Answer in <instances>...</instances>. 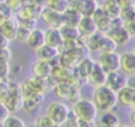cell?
Returning a JSON list of instances; mask_svg holds the SVG:
<instances>
[{
  "instance_id": "obj_1",
  "label": "cell",
  "mask_w": 135,
  "mask_h": 127,
  "mask_svg": "<svg viewBox=\"0 0 135 127\" xmlns=\"http://www.w3.org/2000/svg\"><path fill=\"white\" fill-rule=\"evenodd\" d=\"M117 102V93L115 91H113L105 85L96 87L93 94V103L98 110H101L103 112L112 111Z\"/></svg>"
},
{
  "instance_id": "obj_2",
  "label": "cell",
  "mask_w": 135,
  "mask_h": 127,
  "mask_svg": "<svg viewBox=\"0 0 135 127\" xmlns=\"http://www.w3.org/2000/svg\"><path fill=\"white\" fill-rule=\"evenodd\" d=\"M73 112L80 121L94 122L97 117L98 109L96 108L93 101L88 99H80L77 103L74 104Z\"/></svg>"
},
{
  "instance_id": "obj_3",
  "label": "cell",
  "mask_w": 135,
  "mask_h": 127,
  "mask_svg": "<svg viewBox=\"0 0 135 127\" xmlns=\"http://www.w3.org/2000/svg\"><path fill=\"white\" fill-rule=\"evenodd\" d=\"M4 105L8 111H18L23 106V97L20 85L16 83H8V96L4 101Z\"/></svg>"
},
{
  "instance_id": "obj_4",
  "label": "cell",
  "mask_w": 135,
  "mask_h": 127,
  "mask_svg": "<svg viewBox=\"0 0 135 127\" xmlns=\"http://www.w3.org/2000/svg\"><path fill=\"white\" fill-rule=\"evenodd\" d=\"M70 108L60 102H54L49 105L47 110H46V115L57 125L60 126L65 123L69 113H70Z\"/></svg>"
},
{
  "instance_id": "obj_5",
  "label": "cell",
  "mask_w": 135,
  "mask_h": 127,
  "mask_svg": "<svg viewBox=\"0 0 135 127\" xmlns=\"http://www.w3.org/2000/svg\"><path fill=\"white\" fill-rule=\"evenodd\" d=\"M99 65L107 71H116L120 68V55L116 51L101 52L98 59Z\"/></svg>"
},
{
  "instance_id": "obj_6",
  "label": "cell",
  "mask_w": 135,
  "mask_h": 127,
  "mask_svg": "<svg viewBox=\"0 0 135 127\" xmlns=\"http://www.w3.org/2000/svg\"><path fill=\"white\" fill-rule=\"evenodd\" d=\"M39 17L42 20V22L44 24H46L49 27L60 28L64 25L63 14L58 13L56 10H53L49 7H43Z\"/></svg>"
},
{
  "instance_id": "obj_7",
  "label": "cell",
  "mask_w": 135,
  "mask_h": 127,
  "mask_svg": "<svg viewBox=\"0 0 135 127\" xmlns=\"http://www.w3.org/2000/svg\"><path fill=\"white\" fill-rule=\"evenodd\" d=\"M127 76L122 71L116 70V71H110L107 72V79H105V86L112 89L113 91L117 92L121 88L127 86Z\"/></svg>"
},
{
  "instance_id": "obj_8",
  "label": "cell",
  "mask_w": 135,
  "mask_h": 127,
  "mask_svg": "<svg viewBox=\"0 0 135 127\" xmlns=\"http://www.w3.org/2000/svg\"><path fill=\"white\" fill-rule=\"evenodd\" d=\"M18 27H19V22L14 17H11V18L5 19L2 22H0V33L8 41L16 39Z\"/></svg>"
},
{
  "instance_id": "obj_9",
  "label": "cell",
  "mask_w": 135,
  "mask_h": 127,
  "mask_svg": "<svg viewBox=\"0 0 135 127\" xmlns=\"http://www.w3.org/2000/svg\"><path fill=\"white\" fill-rule=\"evenodd\" d=\"M93 20L96 23L97 26V30L102 33V34H107L110 30V25H111V18L104 13V10L102 9V7L98 6L97 9L95 10V13L92 16Z\"/></svg>"
},
{
  "instance_id": "obj_10",
  "label": "cell",
  "mask_w": 135,
  "mask_h": 127,
  "mask_svg": "<svg viewBox=\"0 0 135 127\" xmlns=\"http://www.w3.org/2000/svg\"><path fill=\"white\" fill-rule=\"evenodd\" d=\"M71 5L82 17H92L98 7V3L94 0H77Z\"/></svg>"
},
{
  "instance_id": "obj_11",
  "label": "cell",
  "mask_w": 135,
  "mask_h": 127,
  "mask_svg": "<svg viewBox=\"0 0 135 127\" xmlns=\"http://www.w3.org/2000/svg\"><path fill=\"white\" fill-rule=\"evenodd\" d=\"M26 45L33 49V50H37L38 48H40L41 46H43L45 44V40H44V30L40 29V28H34L33 30H31L26 41H25Z\"/></svg>"
},
{
  "instance_id": "obj_12",
  "label": "cell",
  "mask_w": 135,
  "mask_h": 127,
  "mask_svg": "<svg viewBox=\"0 0 135 127\" xmlns=\"http://www.w3.org/2000/svg\"><path fill=\"white\" fill-rule=\"evenodd\" d=\"M32 72L33 76L39 79H46L51 76L52 72V65L50 62L46 61H41V60H37L32 64Z\"/></svg>"
},
{
  "instance_id": "obj_13",
  "label": "cell",
  "mask_w": 135,
  "mask_h": 127,
  "mask_svg": "<svg viewBox=\"0 0 135 127\" xmlns=\"http://www.w3.org/2000/svg\"><path fill=\"white\" fill-rule=\"evenodd\" d=\"M44 40L46 45L58 48V49L61 47L63 43L60 29L55 27H49L46 30H44Z\"/></svg>"
},
{
  "instance_id": "obj_14",
  "label": "cell",
  "mask_w": 135,
  "mask_h": 127,
  "mask_svg": "<svg viewBox=\"0 0 135 127\" xmlns=\"http://www.w3.org/2000/svg\"><path fill=\"white\" fill-rule=\"evenodd\" d=\"M105 79H107V71L99 65L98 62H95L93 69H92L86 81H89L94 86L98 87V86L105 84Z\"/></svg>"
},
{
  "instance_id": "obj_15",
  "label": "cell",
  "mask_w": 135,
  "mask_h": 127,
  "mask_svg": "<svg viewBox=\"0 0 135 127\" xmlns=\"http://www.w3.org/2000/svg\"><path fill=\"white\" fill-rule=\"evenodd\" d=\"M123 73L135 75V56L132 51H127L120 55V68Z\"/></svg>"
},
{
  "instance_id": "obj_16",
  "label": "cell",
  "mask_w": 135,
  "mask_h": 127,
  "mask_svg": "<svg viewBox=\"0 0 135 127\" xmlns=\"http://www.w3.org/2000/svg\"><path fill=\"white\" fill-rule=\"evenodd\" d=\"M77 29H78L79 34L84 37H90L91 35L98 31L96 23L92 17H81L80 22L77 26Z\"/></svg>"
},
{
  "instance_id": "obj_17",
  "label": "cell",
  "mask_w": 135,
  "mask_h": 127,
  "mask_svg": "<svg viewBox=\"0 0 135 127\" xmlns=\"http://www.w3.org/2000/svg\"><path fill=\"white\" fill-rule=\"evenodd\" d=\"M42 102H43V93H35L28 98L23 99L22 108L27 113H34L39 109Z\"/></svg>"
},
{
  "instance_id": "obj_18",
  "label": "cell",
  "mask_w": 135,
  "mask_h": 127,
  "mask_svg": "<svg viewBox=\"0 0 135 127\" xmlns=\"http://www.w3.org/2000/svg\"><path fill=\"white\" fill-rule=\"evenodd\" d=\"M105 35L108 37H110L116 43V45H124L131 39L130 35L128 34V31L124 29L123 26L122 27H118V28L110 29Z\"/></svg>"
},
{
  "instance_id": "obj_19",
  "label": "cell",
  "mask_w": 135,
  "mask_h": 127,
  "mask_svg": "<svg viewBox=\"0 0 135 127\" xmlns=\"http://www.w3.org/2000/svg\"><path fill=\"white\" fill-rule=\"evenodd\" d=\"M36 54H37L38 60L46 61V62H52L56 57H58L60 55L58 48L49 46L46 44H44L43 46H41L40 48H38L36 50Z\"/></svg>"
},
{
  "instance_id": "obj_20",
  "label": "cell",
  "mask_w": 135,
  "mask_h": 127,
  "mask_svg": "<svg viewBox=\"0 0 135 127\" xmlns=\"http://www.w3.org/2000/svg\"><path fill=\"white\" fill-rule=\"evenodd\" d=\"M94 60H92L90 57H86L84 59H82L78 64L77 66L75 67L76 71H77V75L79 76V78L81 80H88L92 69H93V66H94Z\"/></svg>"
},
{
  "instance_id": "obj_21",
  "label": "cell",
  "mask_w": 135,
  "mask_h": 127,
  "mask_svg": "<svg viewBox=\"0 0 135 127\" xmlns=\"http://www.w3.org/2000/svg\"><path fill=\"white\" fill-rule=\"evenodd\" d=\"M81 15L70 4L69 7L66 8V10L63 13V20H64V25L66 26H71V27H77L80 19H81Z\"/></svg>"
},
{
  "instance_id": "obj_22",
  "label": "cell",
  "mask_w": 135,
  "mask_h": 127,
  "mask_svg": "<svg viewBox=\"0 0 135 127\" xmlns=\"http://www.w3.org/2000/svg\"><path fill=\"white\" fill-rule=\"evenodd\" d=\"M117 101H119V103L126 107H132L133 104V99L135 96V91H133L132 89H130L129 87H123L120 90H118L117 92Z\"/></svg>"
},
{
  "instance_id": "obj_23",
  "label": "cell",
  "mask_w": 135,
  "mask_h": 127,
  "mask_svg": "<svg viewBox=\"0 0 135 127\" xmlns=\"http://www.w3.org/2000/svg\"><path fill=\"white\" fill-rule=\"evenodd\" d=\"M73 87L74 86L71 83L65 82V81H62V82L56 83L54 85L53 89H54V92H55V94H56L57 98L62 99V100H68V98L70 96V92H71V90H72Z\"/></svg>"
},
{
  "instance_id": "obj_24",
  "label": "cell",
  "mask_w": 135,
  "mask_h": 127,
  "mask_svg": "<svg viewBox=\"0 0 135 127\" xmlns=\"http://www.w3.org/2000/svg\"><path fill=\"white\" fill-rule=\"evenodd\" d=\"M98 125L103 127H116L119 125V118L112 111H105L100 117Z\"/></svg>"
},
{
  "instance_id": "obj_25",
  "label": "cell",
  "mask_w": 135,
  "mask_h": 127,
  "mask_svg": "<svg viewBox=\"0 0 135 127\" xmlns=\"http://www.w3.org/2000/svg\"><path fill=\"white\" fill-rule=\"evenodd\" d=\"M101 7L104 10V13L111 19L117 18L120 15V9L121 8L119 7V5H118L116 0H104V3H103V5Z\"/></svg>"
},
{
  "instance_id": "obj_26",
  "label": "cell",
  "mask_w": 135,
  "mask_h": 127,
  "mask_svg": "<svg viewBox=\"0 0 135 127\" xmlns=\"http://www.w3.org/2000/svg\"><path fill=\"white\" fill-rule=\"evenodd\" d=\"M59 29H60L61 37H62L63 41H74V42H76V40L78 39V37L80 35L77 27H71V26L63 25Z\"/></svg>"
},
{
  "instance_id": "obj_27",
  "label": "cell",
  "mask_w": 135,
  "mask_h": 127,
  "mask_svg": "<svg viewBox=\"0 0 135 127\" xmlns=\"http://www.w3.org/2000/svg\"><path fill=\"white\" fill-rule=\"evenodd\" d=\"M104 34L100 33V31H96L95 34L91 35L90 37H88L86 40V47L89 48V50H93V51H97L100 48V43H101V39L102 36Z\"/></svg>"
},
{
  "instance_id": "obj_28",
  "label": "cell",
  "mask_w": 135,
  "mask_h": 127,
  "mask_svg": "<svg viewBox=\"0 0 135 127\" xmlns=\"http://www.w3.org/2000/svg\"><path fill=\"white\" fill-rule=\"evenodd\" d=\"M70 3L66 0H45V7L63 14L69 7Z\"/></svg>"
},
{
  "instance_id": "obj_29",
  "label": "cell",
  "mask_w": 135,
  "mask_h": 127,
  "mask_svg": "<svg viewBox=\"0 0 135 127\" xmlns=\"http://www.w3.org/2000/svg\"><path fill=\"white\" fill-rule=\"evenodd\" d=\"M117 45L116 43L110 38L108 37L105 34L102 36V39H101V43H100V48L99 50L101 52H110V51H115Z\"/></svg>"
},
{
  "instance_id": "obj_30",
  "label": "cell",
  "mask_w": 135,
  "mask_h": 127,
  "mask_svg": "<svg viewBox=\"0 0 135 127\" xmlns=\"http://www.w3.org/2000/svg\"><path fill=\"white\" fill-rule=\"evenodd\" d=\"M1 127H26L23 120H21L20 118L16 117V115H8L4 122L2 123Z\"/></svg>"
},
{
  "instance_id": "obj_31",
  "label": "cell",
  "mask_w": 135,
  "mask_h": 127,
  "mask_svg": "<svg viewBox=\"0 0 135 127\" xmlns=\"http://www.w3.org/2000/svg\"><path fill=\"white\" fill-rule=\"evenodd\" d=\"M119 18H120L123 22H127V21H130V20L135 19L134 8H133V7H126V8H121V9H120Z\"/></svg>"
},
{
  "instance_id": "obj_32",
  "label": "cell",
  "mask_w": 135,
  "mask_h": 127,
  "mask_svg": "<svg viewBox=\"0 0 135 127\" xmlns=\"http://www.w3.org/2000/svg\"><path fill=\"white\" fill-rule=\"evenodd\" d=\"M36 124L38 127H57V125L47 117V115H43L37 119Z\"/></svg>"
},
{
  "instance_id": "obj_33",
  "label": "cell",
  "mask_w": 135,
  "mask_h": 127,
  "mask_svg": "<svg viewBox=\"0 0 135 127\" xmlns=\"http://www.w3.org/2000/svg\"><path fill=\"white\" fill-rule=\"evenodd\" d=\"M30 33H31V30H30L28 28H26V27H24V26H22V25H19L18 30H17L16 39L25 42L26 39H27V37H28V35H30Z\"/></svg>"
},
{
  "instance_id": "obj_34",
  "label": "cell",
  "mask_w": 135,
  "mask_h": 127,
  "mask_svg": "<svg viewBox=\"0 0 135 127\" xmlns=\"http://www.w3.org/2000/svg\"><path fill=\"white\" fill-rule=\"evenodd\" d=\"M5 5L12 12H18L23 6V3L21 2V0H6L5 1Z\"/></svg>"
},
{
  "instance_id": "obj_35",
  "label": "cell",
  "mask_w": 135,
  "mask_h": 127,
  "mask_svg": "<svg viewBox=\"0 0 135 127\" xmlns=\"http://www.w3.org/2000/svg\"><path fill=\"white\" fill-rule=\"evenodd\" d=\"M11 57H12V52H11L8 47L0 49V63L8 64V62L11 60Z\"/></svg>"
},
{
  "instance_id": "obj_36",
  "label": "cell",
  "mask_w": 135,
  "mask_h": 127,
  "mask_svg": "<svg viewBox=\"0 0 135 127\" xmlns=\"http://www.w3.org/2000/svg\"><path fill=\"white\" fill-rule=\"evenodd\" d=\"M8 96V83L0 81V102L4 103Z\"/></svg>"
},
{
  "instance_id": "obj_37",
  "label": "cell",
  "mask_w": 135,
  "mask_h": 127,
  "mask_svg": "<svg viewBox=\"0 0 135 127\" xmlns=\"http://www.w3.org/2000/svg\"><path fill=\"white\" fill-rule=\"evenodd\" d=\"M12 14H13V12L5 5V3L0 4V22H2L5 19H8V18L13 17Z\"/></svg>"
},
{
  "instance_id": "obj_38",
  "label": "cell",
  "mask_w": 135,
  "mask_h": 127,
  "mask_svg": "<svg viewBox=\"0 0 135 127\" xmlns=\"http://www.w3.org/2000/svg\"><path fill=\"white\" fill-rule=\"evenodd\" d=\"M80 99H81V97H80V91H79V88L74 86V87L72 88L71 92H70V96H69L68 100H69L71 103L75 104V103H77V102H78Z\"/></svg>"
},
{
  "instance_id": "obj_39",
  "label": "cell",
  "mask_w": 135,
  "mask_h": 127,
  "mask_svg": "<svg viewBox=\"0 0 135 127\" xmlns=\"http://www.w3.org/2000/svg\"><path fill=\"white\" fill-rule=\"evenodd\" d=\"M123 27L130 35V37H135V19L123 22Z\"/></svg>"
},
{
  "instance_id": "obj_40",
  "label": "cell",
  "mask_w": 135,
  "mask_h": 127,
  "mask_svg": "<svg viewBox=\"0 0 135 127\" xmlns=\"http://www.w3.org/2000/svg\"><path fill=\"white\" fill-rule=\"evenodd\" d=\"M8 115H9V111H8L7 107L4 105V103L0 102V126L2 125V123Z\"/></svg>"
},
{
  "instance_id": "obj_41",
  "label": "cell",
  "mask_w": 135,
  "mask_h": 127,
  "mask_svg": "<svg viewBox=\"0 0 135 127\" xmlns=\"http://www.w3.org/2000/svg\"><path fill=\"white\" fill-rule=\"evenodd\" d=\"M9 73V67L8 64H2L0 63V81H4Z\"/></svg>"
},
{
  "instance_id": "obj_42",
  "label": "cell",
  "mask_w": 135,
  "mask_h": 127,
  "mask_svg": "<svg viewBox=\"0 0 135 127\" xmlns=\"http://www.w3.org/2000/svg\"><path fill=\"white\" fill-rule=\"evenodd\" d=\"M120 8L133 7L135 5V0H116Z\"/></svg>"
},
{
  "instance_id": "obj_43",
  "label": "cell",
  "mask_w": 135,
  "mask_h": 127,
  "mask_svg": "<svg viewBox=\"0 0 135 127\" xmlns=\"http://www.w3.org/2000/svg\"><path fill=\"white\" fill-rule=\"evenodd\" d=\"M123 26V21L117 17V18H113L111 19V25H110V29L113 28H118V27H122Z\"/></svg>"
},
{
  "instance_id": "obj_44",
  "label": "cell",
  "mask_w": 135,
  "mask_h": 127,
  "mask_svg": "<svg viewBox=\"0 0 135 127\" xmlns=\"http://www.w3.org/2000/svg\"><path fill=\"white\" fill-rule=\"evenodd\" d=\"M127 87H129L130 89L135 91V75H132L130 78H128V80H127Z\"/></svg>"
},
{
  "instance_id": "obj_45",
  "label": "cell",
  "mask_w": 135,
  "mask_h": 127,
  "mask_svg": "<svg viewBox=\"0 0 135 127\" xmlns=\"http://www.w3.org/2000/svg\"><path fill=\"white\" fill-rule=\"evenodd\" d=\"M8 44H9V41L0 33V49L8 47Z\"/></svg>"
},
{
  "instance_id": "obj_46",
  "label": "cell",
  "mask_w": 135,
  "mask_h": 127,
  "mask_svg": "<svg viewBox=\"0 0 135 127\" xmlns=\"http://www.w3.org/2000/svg\"><path fill=\"white\" fill-rule=\"evenodd\" d=\"M79 127H96L94 122H84L79 120Z\"/></svg>"
},
{
  "instance_id": "obj_47",
  "label": "cell",
  "mask_w": 135,
  "mask_h": 127,
  "mask_svg": "<svg viewBox=\"0 0 135 127\" xmlns=\"http://www.w3.org/2000/svg\"><path fill=\"white\" fill-rule=\"evenodd\" d=\"M130 118H131L132 123H133V124H134V126H135V109L131 112V117H130Z\"/></svg>"
},
{
  "instance_id": "obj_48",
  "label": "cell",
  "mask_w": 135,
  "mask_h": 127,
  "mask_svg": "<svg viewBox=\"0 0 135 127\" xmlns=\"http://www.w3.org/2000/svg\"><path fill=\"white\" fill-rule=\"evenodd\" d=\"M31 1H32V0H21V2L23 3V5H25V4H28V3H31Z\"/></svg>"
},
{
  "instance_id": "obj_49",
  "label": "cell",
  "mask_w": 135,
  "mask_h": 127,
  "mask_svg": "<svg viewBox=\"0 0 135 127\" xmlns=\"http://www.w3.org/2000/svg\"><path fill=\"white\" fill-rule=\"evenodd\" d=\"M132 107L135 109V96H134V99H133V104H132Z\"/></svg>"
},
{
  "instance_id": "obj_50",
  "label": "cell",
  "mask_w": 135,
  "mask_h": 127,
  "mask_svg": "<svg viewBox=\"0 0 135 127\" xmlns=\"http://www.w3.org/2000/svg\"><path fill=\"white\" fill-rule=\"evenodd\" d=\"M116 127H130V126H128V125H122V124H119L118 126H116Z\"/></svg>"
},
{
  "instance_id": "obj_51",
  "label": "cell",
  "mask_w": 135,
  "mask_h": 127,
  "mask_svg": "<svg viewBox=\"0 0 135 127\" xmlns=\"http://www.w3.org/2000/svg\"><path fill=\"white\" fill-rule=\"evenodd\" d=\"M66 1H68V2L70 3V4H72V3H74V2H76L77 0H66Z\"/></svg>"
},
{
  "instance_id": "obj_52",
  "label": "cell",
  "mask_w": 135,
  "mask_h": 127,
  "mask_svg": "<svg viewBox=\"0 0 135 127\" xmlns=\"http://www.w3.org/2000/svg\"><path fill=\"white\" fill-rule=\"evenodd\" d=\"M28 127H38V126H37V124H36V123H34V124H32V125H30Z\"/></svg>"
},
{
  "instance_id": "obj_53",
  "label": "cell",
  "mask_w": 135,
  "mask_h": 127,
  "mask_svg": "<svg viewBox=\"0 0 135 127\" xmlns=\"http://www.w3.org/2000/svg\"><path fill=\"white\" fill-rule=\"evenodd\" d=\"M132 52H133V54H134V56H135V47L133 48V50H132Z\"/></svg>"
},
{
  "instance_id": "obj_54",
  "label": "cell",
  "mask_w": 135,
  "mask_h": 127,
  "mask_svg": "<svg viewBox=\"0 0 135 127\" xmlns=\"http://www.w3.org/2000/svg\"><path fill=\"white\" fill-rule=\"evenodd\" d=\"M96 127H103V126H100V125H96Z\"/></svg>"
},
{
  "instance_id": "obj_55",
  "label": "cell",
  "mask_w": 135,
  "mask_h": 127,
  "mask_svg": "<svg viewBox=\"0 0 135 127\" xmlns=\"http://www.w3.org/2000/svg\"><path fill=\"white\" fill-rule=\"evenodd\" d=\"M94 1H96V2H97V3H98V1H100V0H94Z\"/></svg>"
},
{
  "instance_id": "obj_56",
  "label": "cell",
  "mask_w": 135,
  "mask_h": 127,
  "mask_svg": "<svg viewBox=\"0 0 135 127\" xmlns=\"http://www.w3.org/2000/svg\"><path fill=\"white\" fill-rule=\"evenodd\" d=\"M133 8H134V13H135V5H134V6H133Z\"/></svg>"
},
{
  "instance_id": "obj_57",
  "label": "cell",
  "mask_w": 135,
  "mask_h": 127,
  "mask_svg": "<svg viewBox=\"0 0 135 127\" xmlns=\"http://www.w3.org/2000/svg\"><path fill=\"white\" fill-rule=\"evenodd\" d=\"M133 127H135V126H133Z\"/></svg>"
},
{
  "instance_id": "obj_58",
  "label": "cell",
  "mask_w": 135,
  "mask_h": 127,
  "mask_svg": "<svg viewBox=\"0 0 135 127\" xmlns=\"http://www.w3.org/2000/svg\"><path fill=\"white\" fill-rule=\"evenodd\" d=\"M57 127H59V126H57Z\"/></svg>"
}]
</instances>
